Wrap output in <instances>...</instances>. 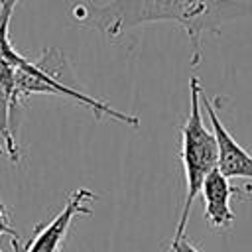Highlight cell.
<instances>
[{"label":"cell","mask_w":252,"mask_h":252,"mask_svg":"<svg viewBox=\"0 0 252 252\" xmlns=\"http://www.w3.org/2000/svg\"><path fill=\"white\" fill-rule=\"evenodd\" d=\"M248 14H252V6L240 0H110L106 4L73 6L75 20L96 28L108 39L156 22L181 26L191 43V67L201 63L203 33H217L220 26Z\"/></svg>","instance_id":"obj_1"},{"label":"cell","mask_w":252,"mask_h":252,"mask_svg":"<svg viewBox=\"0 0 252 252\" xmlns=\"http://www.w3.org/2000/svg\"><path fill=\"white\" fill-rule=\"evenodd\" d=\"M201 81L199 77L189 79V114L181 126V163L185 173V197L181 207V217L175 228V236L185 234V226L189 220V211L197 195L201 193V185L205 177L217 167L219 163V148L213 126L209 128L203 118V104H201Z\"/></svg>","instance_id":"obj_2"},{"label":"cell","mask_w":252,"mask_h":252,"mask_svg":"<svg viewBox=\"0 0 252 252\" xmlns=\"http://www.w3.org/2000/svg\"><path fill=\"white\" fill-rule=\"evenodd\" d=\"M93 201H96V195L93 191H89L85 187L75 189L69 195L63 209L47 224H41L35 228L33 236L30 238V242L24 246L22 252H59L73 220L81 215H85V217L93 215V211L89 207Z\"/></svg>","instance_id":"obj_3"},{"label":"cell","mask_w":252,"mask_h":252,"mask_svg":"<svg viewBox=\"0 0 252 252\" xmlns=\"http://www.w3.org/2000/svg\"><path fill=\"white\" fill-rule=\"evenodd\" d=\"M217 100H211L205 91L201 93V104L211 120L215 138H217V148H219V163L217 167L228 177V179H250L252 181V154H248L236 138L226 130L222 124L219 110H217Z\"/></svg>","instance_id":"obj_4"},{"label":"cell","mask_w":252,"mask_h":252,"mask_svg":"<svg viewBox=\"0 0 252 252\" xmlns=\"http://www.w3.org/2000/svg\"><path fill=\"white\" fill-rule=\"evenodd\" d=\"M236 193H238V187L234 189L230 179L219 167H215L205 177L199 195L203 197V213H205V220L211 228L228 230L234 224L236 215L230 207V199Z\"/></svg>","instance_id":"obj_5"},{"label":"cell","mask_w":252,"mask_h":252,"mask_svg":"<svg viewBox=\"0 0 252 252\" xmlns=\"http://www.w3.org/2000/svg\"><path fill=\"white\" fill-rule=\"evenodd\" d=\"M12 96L6 91V87L0 83V142L4 144V154L12 159L18 161L20 159V150L14 138V130H12Z\"/></svg>","instance_id":"obj_6"},{"label":"cell","mask_w":252,"mask_h":252,"mask_svg":"<svg viewBox=\"0 0 252 252\" xmlns=\"http://www.w3.org/2000/svg\"><path fill=\"white\" fill-rule=\"evenodd\" d=\"M4 234H8V236H10V240H12V244H14V248H18V232L10 226L8 213H6L4 205L0 203V236H4ZM0 252H4V250L0 248Z\"/></svg>","instance_id":"obj_7"},{"label":"cell","mask_w":252,"mask_h":252,"mask_svg":"<svg viewBox=\"0 0 252 252\" xmlns=\"http://www.w3.org/2000/svg\"><path fill=\"white\" fill-rule=\"evenodd\" d=\"M167 252H203V250H199L191 240H187L185 234H181V236L173 234V240H171Z\"/></svg>","instance_id":"obj_8"},{"label":"cell","mask_w":252,"mask_h":252,"mask_svg":"<svg viewBox=\"0 0 252 252\" xmlns=\"http://www.w3.org/2000/svg\"><path fill=\"white\" fill-rule=\"evenodd\" d=\"M0 154H2V148H0Z\"/></svg>","instance_id":"obj_9"}]
</instances>
